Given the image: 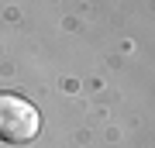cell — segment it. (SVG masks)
I'll return each instance as SVG.
<instances>
[{
  "label": "cell",
  "mask_w": 155,
  "mask_h": 148,
  "mask_svg": "<svg viewBox=\"0 0 155 148\" xmlns=\"http://www.w3.org/2000/svg\"><path fill=\"white\" fill-rule=\"evenodd\" d=\"M41 131V114L31 100L17 93H0V141L28 145Z\"/></svg>",
  "instance_id": "obj_1"
}]
</instances>
